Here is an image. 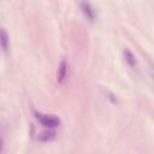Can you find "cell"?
<instances>
[{
	"mask_svg": "<svg viewBox=\"0 0 154 154\" xmlns=\"http://www.w3.org/2000/svg\"><path fill=\"white\" fill-rule=\"evenodd\" d=\"M35 118H36V120H37L41 125H43V126L47 128V129H55V128H58V126L61 124V120H60L58 117L53 116V114L35 113Z\"/></svg>",
	"mask_w": 154,
	"mask_h": 154,
	"instance_id": "6da1fadb",
	"label": "cell"
},
{
	"mask_svg": "<svg viewBox=\"0 0 154 154\" xmlns=\"http://www.w3.org/2000/svg\"><path fill=\"white\" fill-rule=\"evenodd\" d=\"M2 147H4V141H2V138L0 137V152L2 150Z\"/></svg>",
	"mask_w": 154,
	"mask_h": 154,
	"instance_id": "52a82bcc",
	"label": "cell"
},
{
	"mask_svg": "<svg viewBox=\"0 0 154 154\" xmlns=\"http://www.w3.org/2000/svg\"><path fill=\"white\" fill-rule=\"evenodd\" d=\"M79 7L82 13L84 14V17L89 20V22H95L97 18V13L94 8V6L88 1V0H79Z\"/></svg>",
	"mask_w": 154,
	"mask_h": 154,
	"instance_id": "7a4b0ae2",
	"label": "cell"
},
{
	"mask_svg": "<svg viewBox=\"0 0 154 154\" xmlns=\"http://www.w3.org/2000/svg\"><path fill=\"white\" fill-rule=\"evenodd\" d=\"M67 63L65 60H61L60 64H59V67H58V73H57V81L59 83H63L64 79L66 78L67 76Z\"/></svg>",
	"mask_w": 154,
	"mask_h": 154,
	"instance_id": "3957f363",
	"label": "cell"
},
{
	"mask_svg": "<svg viewBox=\"0 0 154 154\" xmlns=\"http://www.w3.org/2000/svg\"><path fill=\"white\" fill-rule=\"evenodd\" d=\"M123 53H124V59H125L126 64H128L131 69H136V67H137V59H136L135 54H134L131 51H129V49H124Z\"/></svg>",
	"mask_w": 154,
	"mask_h": 154,
	"instance_id": "5b68a950",
	"label": "cell"
},
{
	"mask_svg": "<svg viewBox=\"0 0 154 154\" xmlns=\"http://www.w3.org/2000/svg\"><path fill=\"white\" fill-rule=\"evenodd\" d=\"M55 137V132L54 131H52V130H48V131H45V132H42L40 136H38V138L41 140V141H51V140H53Z\"/></svg>",
	"mask_w": 154,
	"mask_h": 154,
	"instance_id": "8992f818",
	"label": "cell"
},
{
	"mask_svg": "<svg viewBox=\"0 0 154 154\" xmlns=\"http://www.w3.org/2000/svg\"><path fill=\"white\" fill-rule=\"evenodd\" d=\"M0 47L4 52H7L10 47V36L4 28H0Z\"/></svg>",
	"mask_w": 154,
	"mask_h": 154,
	"instance_id": "277c9868",
	"label": "cell"
}]
</instances>
